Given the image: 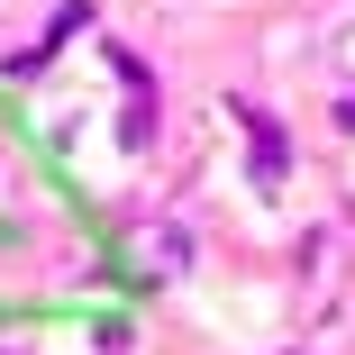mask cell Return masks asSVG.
<instances>
[{
	"instance_id": "cell-2",
	"label": "cell",
	"mask_w": 355,
	"mask_h": 355,
	"mask_svg": "<svg viewBox=\"0 0 355 355\" xmlns=\"http://www.w3.org/2000/svg\"><path fill=\"white\" fill-rule=\"evenodd\" d=\"M155 264H164V273L191 264V237H182V228H155Z\"/></svg>"
},
{
	"instance_id": "cell-3",
	"label": "cell",
	"mask_w": 355,
	"mask_h": 355,
	"mask_svg": "<svg viewBox=\"0 0 355 355\" xmlns=\"http://www.w3.org/2000/svg\"><path fill=\"white\" fill-rule=\"evenodd\" d=\"M337 128H346V137H355V92H346V101H337Z\"/></svg>"
},
{
	"instance_id": "cell-4",
	"label": "cell",
	"mask_w": 355,
	"mask_h": 355,
	"mask_svg": "<svg viewBox=\"0 0 355 355\" xmlns=\"http://www.w3.org/2000/svg\"><path fill=\"white\" fill-rule=\"evenodd\" d=\"M0 355H28V346H0Z\"/></svg>"
},
{
	"instance_id": "cell-1",
	"label": "cell",
	"mask_w": 355,
	"mask_h": 355,
	"mask_svg": "<svg viewBox=\"0 0 355 355\" xmlns=\"http://www.w3.org/2000/svg\"><path fill=\"white\" fill-rule=\"evenodd\" d=\"M237 119H246V137H255V191H273L282 182V128H273V110L264 101H228Z\"/></svg>"
}]
</instances>
